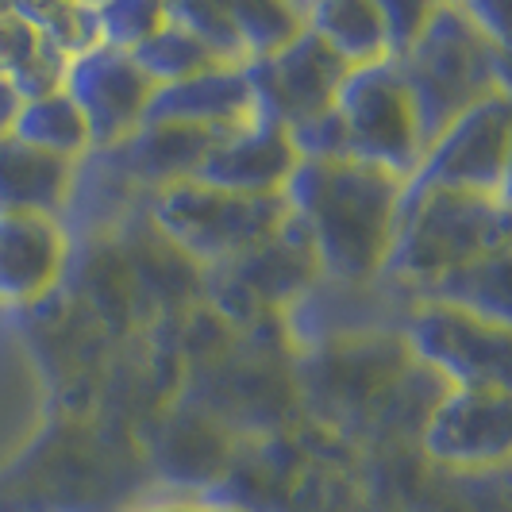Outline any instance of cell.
Returning a JSON list of instances; mask_svg holds the SVG:
<instances>
[{
  "label": "cell",
  "instance_id": "obj_18",
  "mask_svg": "<svg viewBox=\"0 0 512 512\" xmlns=\"http://www.w3.org/2000/svg\"><path fill=\"white\" fill-rule=\"evenodd\" d=\"M416 297L462 308V312L493 320V324H509V251H497V255L470 262V266H459L436 282H428L424 289H416Z\"/></svg>",
  "mask_w": 512,
  "mask_h": 512
},
{
  "label": "cell",
  "instance_id": "obj_11",
  "mask_svg": "<svg viewBox=\"0 0 512 512\" xmlns=\"http://www.w3.org/2000/svg\"><path fill=\"white\" fill-rule=\"evenodd\" d=\"M308 274H320L312 262V251L301 239L297 224L285 220V228L274 239H266L262 247L231 258L224 266H212L208 293L224 316L243 324V320L262 316L266 308H274L282 297H293L308 282Z\"/></svg>",
  "mask_w": 512,
  "mask_h": 512
},
{
  "label": "cell",
  "instance_id": "obj_22",
  "mask_svg": "<svg viewBox=\"0 0 512 512\" xmlns=\"http://www.w3.org/2000/svg\"><path fill=\"white\" fill-rule=\"evenodd\" d=\"M20 16H24L31 31L58 51L66 62H74L81 54L97 51L101 47V35H97V8L93 4H12Z\"/></svg>",
  "mask_w": 512,
  "mask_h": 512
},
{
  "label": "cell",
  "instance_id": "obj_19",
  "mask_svg": "<svg viewBox=\"0 0 512 512\" xmlns=\"http://www.w3.org/2000/svg\"><path fill=\"white\" fill-rule=\"evenodd\" d=\"M128 58L139 66V74L147 77L154 89H158V85H178V81H189V77L208 74V70H220V66H224V62L208 51L189 27L178 24L170 12H166L162 27L154 31L151 39H143Z\"/></svg>",
  "mask_w": 512,
  "mask_h": 512
},
{
  "label": "cell",
  "instance_id": "obj_16",
  "mask_svg": "<svg viewBox=\"0 0 512 512\" xmlns=\"http://www.w3.org/2000/svg\"><path fill=\"white\" fill-rule=\"evenodd\" d=\"M77 181V162L35 151L20 139H0V212L58 216Z\"/></svg>",
  "mask_w": 512,
  "mask_h": 512
},
{
  "label": "cell",
  "instance_id": "obj_21",
  "mask_svg": "<svg viewBox=\"0 0 512 512\" xmlns=\"http://www.w3.org/2000/svg\"><path fill=\"white\" fill-rule=\"evenodd\" d=\"M228 16L247 62L278 54L305 31V8L278 4V0H239V4H228Z\"/></svg>",
  "mask_w": 512,
  "mask_h": 512
},
{
  "label": "cell",
  "instance_id": "obj_23",
  "mask_svg": "<svg viewBox=\"0 0 512 512\" xmlns=\"http://www.w3.org/2000/svg\"><path fill=\"white\" fill-rule=\"evenodd\" d=\"M97 8V35L108 51L131 54L143 39H151L166 20V4L154 0H112V4H93Z\"/></svg>",
  "mask_w": 512,
  "mask_h": 512
},
{
  "label": "cell",
  "instance_id": "obj_24",
  "mask_svg": "<svg viewBox=\"0 0 512 512\" xmlns=\"http://www.w3.org/2000/svg\"><path fill=\"white\" fill-rule=\"evenodd\" d=\"M39 47L43 39L31 31L24 16L12 4H0V81H12L39 54Z\"/></svg>",
  "mask_w": 512,
  "mask_h": 512
},
{
  "label": "cell",
  "instance_id": "obj_17",
  "mask_svg": "<svg viewBox=\"0 0 512 512\" xmlns=\"http://www.w3.org/2000/svg\"><path fill=\"white\" fill-rule=\"evenodd\" d=\"M305 27L347 70L389 62L382 4H374V0H320V4H308Z\"/></svg>",
  "mask_w": 512,
  "mask_h": 512
},
{
  "label": "cell",
  "instance_id": "obj_25",
  "mask_svg": "<svg viewBox=\"0 0 512 512\" xmlns=\"http://www.w3.org/2000/svg\"><path fill=\"white\" fill-rule=\"evenodd\" d=\"M432 4H416V0H385L382 20H385V39H389V62L401 58L416 43V35L428 24Z\"/></svg>",
  "mask_w": 512,
  "mask_h": 512
},
{
  "label": "cell",
  "instance_id": "obj_27",
  "mask_svg": "<svg viewBox=\"0 0 512 512\" xmlns=\"http://www.w3.org/2000/svg\"><path fill=\"white\" fill-rule=\"evenodd\" d=\"M139 512H205L197 505H154V509H139Z\"/></svg>",
  "mask_w": 512,
  "mask_h": 512
},
{
  "label": "cell",
  "instance_id": "obj_9",
  "mask_svg": "<svg viewBox=\"0 0 512 512\" xmlns=\"http://www.w3.org/2000/svg\"><path fill=\"white\" fill-rule=\"evenodd\" d=\"M243 77L251 85L258 116L289 131L332 108L335 93L347 77V66L305 27L278 54L247 62Z\"/></svg>",
  "mask_w": 512,
  "mask_h": 512
},
{
  "label": "cell",
  "instance_id": "obj_8",
  "mask_svg": "<svg viewBox=\"0 0 512 512\" xmlns=\"http://www.w3.org/2000/svg\"><path fill=\"white\" fill-rule=\"evenodd\" d=\"M420 451L447 470L505 466L512 451V393L443 389L420 424Z\"/></svg>",
  "mask_w": 512,
  "mask_h": 512
},
{
  "label": "cell",
  "instance_id": "obj_12",
  "mask_svg": "<svg viewBox=\"0 0 512 512\" xmlns=\"http://www.w3.org/2000/svg\"><path fill=\"white\" fill-rule=\"evenodd\" d=\"M297 162L301 158L289 143V131L255 116L251 124L220 135L208 147L201 166L193 170V181L239 197H278Z\"/></svg>",
  "mask_w": 512,
  "mask_h": 512
},
{
  "label": "cell",
  "instance_id": "obj_15",
  "mask_svg": "<svg viewBox=\"0 0 512 512\" xmlns=\"http://www.w3.org/2000/svg\"><path fill=\"white\" fill-rule=\"evenodd\" d=\"M220 135L197 128H181V124H151L143 120L128 139H120L116 147L97 154H108V166L116 174L131 178L135 185H151L154 193L174 185V181L193 178V170L201 166V158Z\"/></svg>",
  "mask_w": 512,
  "mask_h": 512
},
{
  "label": "cell",
  "instance_id": "obj_20",
  "mask_svg": "<svg viewBox=\"0 0 512 512\" xmlns=\"http://www.w3.org/2000/svg\"><path fill=\"white\" fill-rule=\"evenodd\" d=\"M12 139H20L35 151L70 158V162H81L85 154L93 151L89 147V128H85L77 104L62 89L20 104V116L12 124Z\"/></svg>",
  "mask_w": 512,
  "mask_h": 512
},
{
  "label": "cell",
  "instance_id": "obj_6",
  "mask_svg": "<svg viewBox=\"0 0 512 512\" xmlns=\"http://www.w3.org/2000/svg\"><path fill=\"white\" fill-rule=\"evenodd\" d=\"M405 343L412 359L447 389H509L512 378V332L462 308L416 301L405 324Z\"/></svg>",
  "mask_w": 512,
  "mask_h": 512
},
{
  "label": "cell",
  "instance_id": "obj_28",
  "mask_svg": "<svg viewBox=\"0 0 512 512\" xmlns=\"http://www.w3.org/2000/svg\"><path fill=\"white\" fill-rule=\"evenodd\" d=\"M205 512H251V509H243V505H216V509H205Z\"/></svg>",
  "mask_w": 512,
  "mask_h": 512
},
{
  "label": "cell",
  "instance_id": "obj_26",
  "mask_svg": "<svg viewBox=\"0 0 512 512\" xmlns=\"http://www.w3.org/2000/svg\"><path fill=\"white\" fill-rule=\"evenodd\" d=\"M20 93L12 89V81H0V139H8L12 135V124H16V116H20Z\"/></svg>",
  "mask_w": 512,
  "mask_h": 512
},
{
  "label": "cell",
  "instance_id": "obj_4",
  "mask_svg": "<svg viewBox=\"0 0 512 512\" xmlns=\"http://www.w3.org/2000/svg\"><path fill=\"white\" fill-rule=\"evenodd\" d=\"M151 220L166 235V243L212 270L274 239L289 220V208L282 193L239 197L185 178L154 193Z\"/></svg>",
  "mask_w": 512,
  "mask_h": 512
},
{
  "label": "cell",
  "instance_id": "obj_14",
  "mask_svg": "<svg viewBox=\"0 0 512 512\" xmlns=\"http://www.w3.org/2000/svg\"><path fill=\"white\" fill-rule=\"evenodd\" d=\"M255 116V97H251L243 70L220 66V70H208V74H197L178 85H158L143 120L228 135V131L251 124Z\"/></svg>",
  "mask_w": 512,
  "mask_h": 512
},
{
  "label": "cell",
  "instance_id": "obj_5",
  "mask_svg": "<svg viewBox=\"0 0 512 512\" xmlns=\"http://www.w3.org/2000/svg\"><path fill=\"white\" fill-rule=\"evenodd\" d=\"M332 108L343 124L347 158L389 170L401 181L412 178V170L420 166L424 143H420L409 93L393 62L347 70Z\"/></svg>",
  "mask_w": 512,
  "mask_h": 512
},
{
  "label": "cell",
  "instance_id": "obj_10",
  "mask_svg": "<svg viewBox=\"0 0 512 512\" xmlns=\"http://www.w3.org/2000/svg\"><path fill=\"white\" fill-rule=\"evenodd\" d=\"M62 93L77 104V112L85 120L89 147L108 151L143 124L154 85L139 74V66L124 51L97 47L66 66Z\"/></svg>",
  "mask_w": 512,
  "mask_h": 512
},
{
  "label": "cell",
  "instance_id": "obj_2",
  "mask_svg": "<svg viewBox=\"0 0 512 512\" xmlns=\"http://www.w3.org/2000/svg\"><path fill=\"white\" fill-rule=\"evenodd\" d=\"M393 66L424 147L474 104L509 93V47L486 35L466 4H432L424 31Z\"/></svg>",
  "mask_w": 512,
  "mask_h": 512
},
{
  "label": "cell",
  "instance_id": "obj_13",
  "mask_svg": "<svg viewBox=\"0 0 512 512\" xmlns=\"http://www.w3.org/2000/svg\"><path fill=\"white\" fill-rule=\"evenodd\" d=\"M70 255V239L54 216L0 212V305L27 308L51 293Z\"/></svg>",
  "mask_w": 512,
  "mask_h": 512
},
{
  "label": "cell",
  "instance_id": "obj_3",
  "mask_svg": "<svg viewBox=\"0 0 512 512\" xmlns=\"http://www.w3.org/2000/svg\"><path fill=\"white\" fill-rule=\"evenodd\" d=\"M497 251H509L505 193L401 189L382 278L424 289L443 274Z\"/></svg>",
  "mask_w": 512,
  "mask_h": 512
},
{
  "label": "cell",
  "instance_id": "obj_7",
  "mask_svg": "<svg viewBox=\"0 0 512 512\" xmlns=\"http://www.w3.org/2000/svg\"><path fill=\"white\" fill-rule=\"evenodd\" d=\"M512 147V101L493 93L489 101L462 112L451 128L436 135L405 189H470V193H505Z\"/></svg>",
  "mask_w": 512,
  "mask_h": 512
},
{
  "label": "cell",
  "instance_id": "obj_1",
  "mask_svg": "<svg viewBox=\"0 0 512 512\" xmlns=\"http://www.w3.org/2000/svg\"><path fill=\"white\" fill-rule=\"evenodd\" d=\"M405 181L355 158L297 162L282 197L320 274L335 282L378 278L389 255Z\"/></svg>",
  "mask_w": 512,
  "mask_h": 512
}]
</instances>
